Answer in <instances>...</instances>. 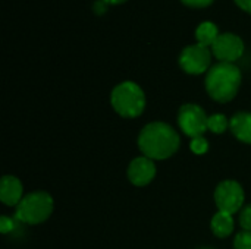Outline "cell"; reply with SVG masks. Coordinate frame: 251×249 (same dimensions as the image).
<instances>
[{
	"mask_svg": "<svg viewBox=\"0 0 251 249\" xmlns=\"http://www.w3.org/2000/svg\"><path fill=\"white\" fill-rule=\"evenodd\" d=\"M24 186L21 181L15 176H3L0 185V200L3 204L13 207L22 201Z\"/></svg>",
	"mask_w": 251,
	"mask_h": 249,
	"instance_id": "30bf717a",
	"label": "cell"
},
{
	"mask_svg": "<svg viewBox=\"0 0 251 249\" xmlns=\"http://www.w3.org/2000/svg\"><path fill=\"white\" fill-rule=\"evenodd\" d=\"M228 126H229V123H228L225 114H213L207 120V128L213 134H224Z\"/></svg>",
	"mask_w": 251,
	"mask_h": 249,
	"instance_id": "5bb4252c",
	"label": "cell"
},
{
	"mask_svg": "<svg viewBox=\"0 0 251 249\" xmlns=\"http://www.w3.org/2000/svg\"><path fill=\"white\" fill-rule=\"evenodd\" d=\"M240 225L244 230L251 232V204L246 205L240 213Z\"/></svg>",
	"mask_w": 251,
	"mask_h": 249,
	"instance_id": "e0dca14e",
	"label": "cell"
},
{
	"mask_svg": "<svg viewBox=\"0 0 251 249\" xmlns=\"http://www.w3.org/2000/svg\"><path fill=\"white\" fill-rule=\"evenodd\" d=\"M181 1L190 7H206V6L212 4L215 0H181Z\"/></svg>",
	"mask_w": 251,
	"mask_h": 249,
	"instance_id": "d6986e66",
	"label": "cell"
},
{
	"mask_svg": "<svg viewBox=\"0 0 251 249\" xmlns=\"http://www.w3.org/2000/svg\"><path fill=\"white\" fill-rule=\"evenodd\" d=\"M212 232L215 233V236L218 238H228L232 232H234V219L232 214L228 213H216L212 219L210 223Z\"/></svg>",
	"mask_w": 251,
	"mask_h": 249,
	"instance_id": "7c38bea8",
	"label": "cell"
},
{
	"mask_svg": "<svg viewBox=\"0 0 251 249\" xmlns=\"http://www.w3.org/2000/svg\"><path fill=\"white\" fill-rule=\"evenodd\" d=\"M138 147L144 157L151 160H165L179 148V136L168 123L153 122L141 131L138 136Z\"/></svg>",
	"mask_w": 251,
	"mask_h": 249,
	"instance_id": "6da1fadb",
	"label": "cell"
},
{
	"mask_svg": "<svg viewBox=\"0 0 251 249\" xmlns=\"http://www.w3.org/2000/svg\"><path fill=\"white\" fill-rule=\"evenodd\" d=\"M156 176V166L149 157H138L131 161L128 167V179L135 186L149 185Z\"/></svg>",
	"mask_w": 251,
	"mask_h": 249,
	"instance_id": "9c48e42d",
	"label": "cell"
},
{
	"mask_svg": "<svg viewBox=\"0 0 251 249\" xmlns=\"http://www.w3.org/2000/svg\"><path fill=\"white\" fill-rule=\"evenodd\" d=\"M212 51L221 62L234 63L244 54V43L238 35L232 32H224L219 34L218 40L212 45Z\"/></svg>",
	"mask_w": 251,
	"mask_h": 249,
	"instance_id": "ba28073f",
	"label": "cell"
},
{
	"mask_svg": "<svg viewBox=\"0 0 251 249\" xmlns=\"http://www.w3.org/2000/svg\"><path fill=\"white\" fill-rule=\"evenodd\" d=\"M215 201L222 213H238L244 204V191L235 181H224L215 191Z\"/></svg>",
	"mask_w": 251,
	"mask_h": 249,
	"instance_id": "5b68a950",
	"label": "cell"
},
{
	"mask_svg": "<svg viewBox=\"0 0 251 249\" xmlns=\"http://www.w3.org/2000/svg\"><path fill=\"white\" fill-rule=\"evenodd\" d=\"M107 4H119V3H124V1H126V0H104Z\"/></svg>",
	"mask_w": 251,
	"mask_h": 249,
	"instance_id": "7402d4cb",
	"label": "cell"
},
{
	"mask_svg": "<svg viewBox=\"0 0 251 249\" xmlns=\"http://www.w3.org/2000/svg\"><path fill=\"white\" fill-rule=\"evenodd\" d=\"M212 53L209 47L194 44L185 47L179 54V66L191 75H200L210 69Z\"/></svg>",
	"mask_w": 251,
	"mask_h": 249,
	"instance_id": "52a82bcc",
	"label": "cell"
},
{
	"mask_svg": "<svg viewBox=\"0 0 251 249\" xmlns=\"http://www.w3.org/2000/svg\"><path fill=\"white\" fill-rule=\"evenodd\" d=\"M209 117L206 116L204 110L197 104H184L178 113V123L182 132L191 138L201 136L207 128Z\"/></svg>",
	"mask_w": 251,
	"mask_h": 249,
	"instance_id": "8992f818",
	"label": "cell"
},
{
	"mask_svg": "<svg viewBox=\"0 0 251 249\" xmlns=\"http://www.w3.org/2000/svg\"><path fill=\"white\" fill-rule=\"evenodd\" d=\"M112 106L118 114L122 117H137L144 112L146 107V95L140 85L135 82L126 81L119 84L112 91Z\"/></svg>",
	"mask_w": 251,
	"mask_h": 249,
	"instance_id": "3957f363",
	"label": "cell"
},
{
	"mask_svg": "<svg viewBox=\"0 0 251 249\" xmlns=\"http://www.w3.org/2000/svg\"><path fill=\"white\" fill-rule=\"evenodd\" d=\"M235 3L246 12L251 13V0H235Z\"/></svg>",
	"mask_w": 251,
	"mask_h": 249,
	"instance_id": "44dd1931",
	"label": "cell"
},
{
	"mask_svg": "<svg viewBox=\"0 0 251 249\" xmlns=\"http://www.w3.org/2000/svg\"><path fill=\"white\" fill-rule=\"evenodd\" d=\"M15 229V223L12 219L6 217V216H1L0 219V232L1 233H9Z\"/></svg>",
	"mask_w": 251,
	"mask_h": 249,
	"instance_id": "ac0fdd59",
	"label": "cell"
},
{
	"mask_svg": "<svg viewBox=\"0 0 251 249\" xmlns=\"http://www.w3.org/2000/svg\"><path fill=\"white\" fill-rule=\"evenodd\" d=\"M53 213V200L47 192H32L16 205L15 217L26 225H40Z\"/></svg>",
	"mask_w": 251,
	"mask_h": 249,
	"instance_id": "277c9868",
	"label": "cell"
},
{
	"mask_svg": "<svg viewBox=\"0 0 251 249\" xmlns=\"http://www.w3.org/2000/svg\"><path fill=\"white\" fill-rule=\"evenodd\" d=\"M191 150L194 154L201 156L209 150V144L203 136H197V138H193V141H191Z\"/></svg>",
	"mask_w": 251,
	"mask_h": 249,
	"instance_id": "2e32d148",
	"label": "cell"
},
{
	"mask_svg": "<svg viewBox=\"0 0 251 249\" xmlns=\"http://www.w3.org/2000/svg\"><path fill=\"white\" fill-rule=\"evenodd\" d=\"M229 128L237 139L246 144H251V113L241 112L234 114L229 122Z\"/></svg>",
	"mask_w": 251,
	"mask_h": 249,
	"instance_id": "8fae6325",
	"label": "cell"
},
{
	"mask_svg": "<svg viewBox=\"0 0 251 249\" xmlns=\"http://www.w3.org/2000/svg\"><path fill=\"white\" fill-rule=\"evenodd\" d=\"M93 10L97 13V15H101L107 10V3L104 0H97L93 6Z\"/></svg>",
	"mask_w": 251,
	"mask_h": 249,
	"instance_id": "ffe728a7",
	"label": "cell"
},
{
	"mask_svg": "<svg viewBox=\"0 0 251 249\" xmlns=\"http://www.w3.org/2000/svg\"><path fill=\"white\" fill-rule=\"evenodd\" d=\"M203 249H209V248H203Z\"/></svg>",
	"mask_w": 251,
	"mask_h": 249,
	"instance_id": "603a6c76",
	"label": "cell"
},
{
	"mask_svg": "<svg viewBox=\"0 0 251 249\" xmlns=\"http://www.w3.org/2000/svg\"><path fill=\"white\" fill-rule=\"evenodd\" d=\"M218 37H219V31L213 22H203L196 29L197 44H200V45L212 47L215 44V41L218 40Z\"/></svg>",
	"mask_w": 251,
	"mask_h": 249,
	"instance_id": "4fadbf2b",
	"label": "cell"
},
{
	"mask_svg": "<svg viewBox=\"0 0 251 249\" xmlns=\"http://www.w3.org/2000/svg\"><path fill=\"white\" fill-rule=\"evenodd\" d=\"M241 85V70L234 63H218L213 65L206 76V90L209 95L219 101H231Z\"/></svg>",
	"mask_w": 251,
	"mask_h": 249,
	"instance_id": "7a4b0ae2",
	"label": "cell"
},
{
	"mask_svg": "<svg viewBox=\"0 0 251 249\" xmlns=\"http://www.w3.org/2000/svg\"><path fill=\"white\" fill-rule=\"evenodd\" d=\"M234 249H251V232L243 230L235 236Z\"/></svg>",
	"mask_w": 251,
	"mask_h": 249,
	"instance_id": "9a60e30c",
	"label": "cell"
}]
</instances>
